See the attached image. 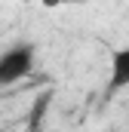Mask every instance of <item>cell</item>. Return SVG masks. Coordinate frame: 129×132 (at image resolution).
Masks as SVG:
<instances>
[{
  "mask_svg": "<svg viewBox=\"0 0 129 132\" xmlns=\"http://www.w3.org/2000/svg\"><path fill=\"white\" fill-rule=\"evenodd\" d=\"M34 43H15L0 52V86H12L34 71Z\"/></svg>",
  "mask_w": 129,
  "mask_h": 132,
  "instance_id": "obj_1",
  "label": "cell"
},
{
  "mask_svg": "<svg viewBox=\"0 0 129 132\" xmlns=\"http://www.w3.org/2000/svg\"><path fill=\"white\" fill-rule=\"evenodd\" d=\"M129 86V46L117 49L111 55V77H108V95Z\"/></svg>",
  "mask_w": 129,
  "mask_h": 132,
  "instance_id": "obj_2",
  "label": "cell"
}]
</instances>
